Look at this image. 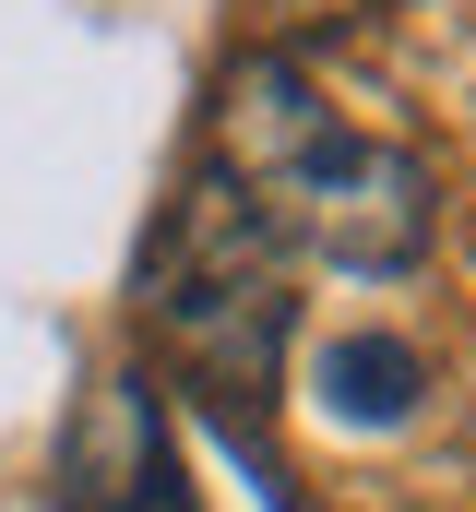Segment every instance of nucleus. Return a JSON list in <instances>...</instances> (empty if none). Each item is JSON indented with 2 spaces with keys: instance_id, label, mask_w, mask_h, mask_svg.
Wrapping results in <instances>:
<instances>
[{
  "instance_id": "obj_1",
  "label": "nucleus",
  "mask_w": 476,
  "mask_h": 512,
  "mask_svg": "<svg viewBox=\"0 0 476 512\" xmlns=\"http://www.w3.org/2000/svg\"><path fill=\"white\" fill-rule=\"evenodd\" d=\"M131 310L143 334L167 346V370L191 382V405L250 441L274 370H286V334H298V298H286V239L262 227V203L238 191L227 167H191L155 215V239L131 262Z\"/></svg>"
},
{
  "instance_id": "obj_2",
  "label": "nucleus",
  "mask_w": 476,
  "mask_h": 512,
  "mask_svg": "<svg viewBox=\"0 0 476 512\" xmlns=\"http://www.w3.org/2000/svg\"><path fill=\"white\" fill-rule=\"evenodd\" d=\"M262 227L286 251L334 262V274H417L429 262V227H441V179L417 143L393 131H322L274 191H262Z\"/></svg>"
},
{
  "instance_id": "obj_3",
  "label": "nucleus",
  "mask_w": 476,
  "mask_h": 512,
  "mask_svg": "<svg viewBox=\"0 0 476 512\" xmlns=\"http://www.w3.org/2000/svg\"><path fill=\"white\" fill-rule=\"evenodd\" d=\"M60 512H203L191 477H179L155 370H108V382H96L72 453H60Z\"/></svg>"
},
{
  "instance_id": "obj_4",
  "label": "nucleus",
  "mask_w": 476,
  "mask_h": 512,
  "mask_svg": "<svg viewBox=\"0 0 476 512\" xmlns=\"http://www.w3.org/2000/svg\"><path fill=\"white\" fill-rule=\"evenodd\" d=\"M310 393H322L346 429H393V417H417L429 370H417V346H405V334H334V346L310 358Z\"/></svg>"
}]
</instances>
